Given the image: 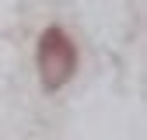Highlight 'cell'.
<instances>
[{
  "instance_id": "1",
  "label": "cell",
  "mask_w": 147,
  "mask_h": 140,
  "mask_svg": "<svg viewBox=\"0 0 147 140\" xmlns=\"http://www.w3.org/2000/svg\"><path fill=\"white\" fill-rule=\"evenodd\" d=\"M35 67H39V81L49 95L67 88L70 77L77 74V46L60 25L42 28L39 42H35Z\"/></svg>"
}]
</instances>
